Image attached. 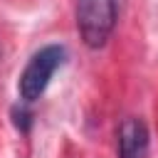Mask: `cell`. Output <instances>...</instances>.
Wrapping results in <instances>:
<instances>
[{
  "label": "cell",
  "instance_id": "cell-1",
  "mask_svg": "<svg viewBox=\"0 0 158 158\" xmlns=\"http://www.w3.org/2000/svg\"><path fill=\"white\" fill-rule=\"evenodd\" d=\"M67 62V47L64 44H44L42 49H37L27 67L22 69L20 79H17V91L20 99L25 104H35L49 86L52 74Z\"/></svg>",
  "mask_w": 158,
  "mask_h": 158
},
{
  "label": "cell",
  "instance_id": "cell-2",
  "mask_svg": "<svg viewBox=\"0 0 158 158\" xmlns=\"http://www.w3.org/2000/svg\"><path fill=\"white\" fill-rule=\"evenodd\" d=\"M118 20V0H77V27L89 49H99L111 37Z\"/></svg>",
  "mask_w": 158,
  "mask_h": 158
},
{
  "label": "cell",
  "instance_id": "cell-3",
  "mask_svg": "<svg viewBox=\"0 0 158 158\" xmlns=\"http://www.w3.org/2000/svg\"><path fill=\"white\" fill-rule=\"evenodd\" d=\"M118 158H146L151 146V133L143 118L128 116L118 123Z\"/></svg>",
  "mask_w": 158,
  "mask_h": 158
},
{
  "label": "cell",
  "instance_id": "cell-4",
  "mask_svg": "<svg viewBox=\"0 0 158 158\" xmlns=\"http://www.w3.org/2000/svg\"><path fill=\"white\" fill-rule=\"evenodd\" d=\"M10 116H12V123H15V128L20 133H30V128H32V111L27 109L25 101L22 104H15L10 109Z\"/></svg>",
  "mask_w": 158,
  "mask_h": 158
}]
</instances>
